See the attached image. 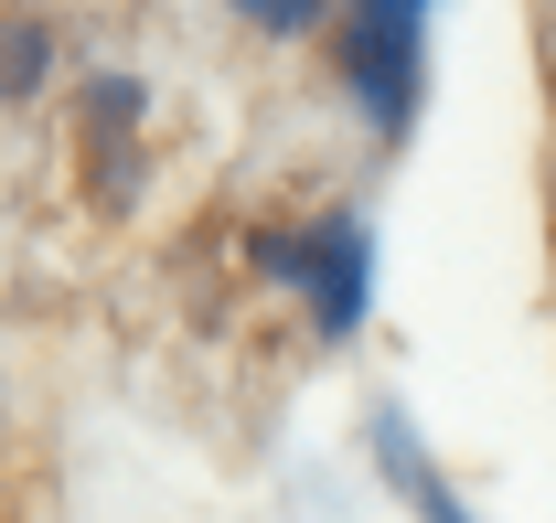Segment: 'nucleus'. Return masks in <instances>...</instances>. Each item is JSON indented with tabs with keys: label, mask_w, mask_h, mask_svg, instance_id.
Masks as SVG:
<instances>
[{
	"label": "nucleus",
	"mask_w": 556,
	"mask_h": 523,
	"mask_svg": "<svg viewBox=\"0 0 556 523\" xmlns=\"http://www.w3.org/2000/svg\"><path fill=\"white\" fill-rule=\"evenodd\" d=\"M321 33H332V65H343V86L364 97V118H375L386 139H407L417 65H428V11H417V0H353V11L321 22Z\"/></svg>",
	"instance_id": "1"
},
{
	"label": "nucleus",
	"mask_w": 556,
	"mask_h": 523,
	"mask_svg": "<svg viewBox=\"0 0 556 523\" xmlns=\"http://www.w3.org/2000/svg\"><path fill=\"white\" fill-rule=\"evenodd\" d=\"M311 331L321 342H353L364 331V310H375V235H364V214L353 203H332L321 225H311Z\"/></svg>",
	"instance_id": "2"
},
{
	"label": "nucleus",
	"mask_w": 556,
	"mask_h": 523,
	"mask_svg": "<svg viewBox=\"0 0 556 523\" xmlns=\"http://www.w3.org/2000/svg\"><path fill=\"white\" fill-rule=\"evenodd\" d=\"M139 118H150V86L139 75H86V193L97 214H129L139 203Z\"/></svg>",
	"instance_id": "3"
},
{
	"label": "nucleus",
	"mask_w": 556,
	"mask_h": 523,
	"mask_svg": "<svg viewBox=\"0 0 556 523\" xmlns=\"http://www.w3.org/2000/svg\"><path fill=\"white\" fill-rule=\"evenodd\" d=\"M375 470L396 481V502H407L417 523H482V513H471V502H460V492H450V481H439V459L417 449V428H407V417H396V406L375 417Z\"/></svg>",
	"instance_id": "4"
},
{
	"label": "nucleus",
	"mask_w": 556,
	"mask_h": 523,
	"mask_svg": "<svg viewBox=\"0 0 556 523\" xmlns=\"http://www.w3.org/2000/svg\"><path fill=\"white\" fill-rule=\"evenodd\" d=\"M54 75V11H0V107L43 97Z\"/></svg>",
	"instance_id": "5"
},
{
	"label": "nucleus",
	"mask_w": 556,
	"mask_h": 523,
	"mask_svg": "<svg viewBox=\"0 0 556 523\" xmlns=\"http://www.w3.org/2000/svg\"><path fill=\"white\" fill-rule=\"evenodd\" d=\"M332 11L321 0H247V33H268V43H300V33H321Z\"/></svg>",
	"instance_id": "6"
},
{
	"label": "nucleus",
	"mask_w": 556,
	"mask_h": 523,
	"mask_svg": "<svg viewBox=\"0 0 556 523\" xmlns=\"http://www.w3.org/2000/svg\"><path fill=\"white\" fill-rule=\"evenodd\" d=\"M546 97H556V22H546Z\"/></svg>",
	"instance_id": "7"
}]
</instances>
